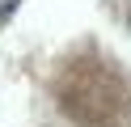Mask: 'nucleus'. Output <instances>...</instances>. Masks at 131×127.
Segmentation results:
<instances>
[{
	"label": "nucleus",
	"instance_id": "obj_1",
	"mask_svg": "<svg viewBox=\"0 0 131 127\" xmlns=\"http://www.w3.org/2000/svg\"><path fill=\"white\" fill-rule=\"evenodd\" d=\"M13 8H17V0H9V4H0V21H4V17L13 13Z\"/></svg>",
	"mask_w": 131,
	"mask_h": 127
}]
</instances>
